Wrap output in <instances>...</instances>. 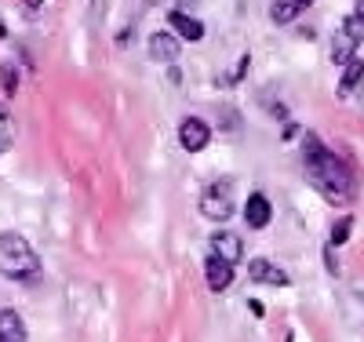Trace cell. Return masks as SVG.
I'll return each mask as SVG.
<instances>
[{
    "mask_svg": "<svg viewBox=\"0 0 364 342\" xmlns=\"http://www.w3.org/2000/svg\"><path fill=\"white\" fill-rule=\"evenodd\" d=\"M211 255H219L223 262L237 266L240 259H245V244H240V237H237V233H230V230H219L215 237H211Z\"/></svg>",
    "mask_w": 364,
    "mask_h": 342,
    "instance_id": "obj_6",
    "label": "cell"
},
{
    "mask_svg": "<svg viewBox=\"0 0 364 342\" xmlns=\"http://www.w3.org/2000/svg\"><path fill=\"white\" fill-rule=\"evenodd\" d=\"M350 233H353V215H343V219L331 226V240H328V247H339V244H346L350 240Z\"/></svg>",
    "mask_w": 364,
    "mask_h": 342,
    "instance_id": "obj_15",
    "label": "cell"
},
{
    "mask_svg": "<svg viewBox=\"0 0 364 342\" xmlns=\"http://www.w3.org/2000/svg\"><path fill=\"white\" fill-rule=\"evenodd\" d=\"M146 48H149V58H154V62H168V66H171V62L178 58V37L168 33V29H161V33L149 37Z\"/></svg>",
    "mask_w": 364,
    "mask_h": 342,
    "instance_id": "obj_10",
    "label": "cell"
},
{
    "mask_svg": "<svg viewBox=\"0 0 364 342\" xmlns=\"http://www.w3.org/2000/svg\"><path fill=\"white\" fill-rule=\"evenodd\" d=\"M0 273L8 281H22V284L41 277V259L22 233H0Z\"/></svg>",
    "mask_w": 364,
    "mask_h": 342,
    "instance_id": "obj_2",
    "label": "cell"
},
{
    "mask_svg": "<svg viewBox=\"0 0 364 342\" xmlns=\"http://www.w3.org/2000/svg\"><path fill=\"white\" fill-rule=\"evenodd\" d=\"M0 342H26V324L15 309H0Z\"/></svg>",
    "mask_w": 364,
    "mask_h": 342,
    "instance_id": "obj_13",
    "label": "cell"
},
{
    "mask_svg": "<svg viewBox=\"0 0 364 342\" xmlns=\"http://www.w3.org/2000/svg\"><path fill=\"white\" fill-rule=\"evenodd\" d=\"M237 211L233 204V190H230V182H211L204 197H200V215L211 223H230V215Z\"/></svg>",
    "mask_w": 364,
    "mask_h": 342,
    "instance_id": "obj_4",
    "label": "cell"
},
{
    "mask_svg": "<svg viewBox=\"0 0 364 342\" xmlns=\"http://www.w3.org/2000/svg\"><path fill=\"white\" fill-rule=\"evenodd\" d=\"M310 4H314V0H273V4H269V22L288 26V22H295L302 11H306Z\"/></svg>",
    "mask_w": 364,
    "mask_h": 342,
    "instance_id": "obj_12",
    "label": "cell"
},
{
    "mask_svg": "<svg viewBox=\"0 0 364 342\" xmlns=\"http://www.w3.org/2000/svg\"><path fill=\"white\" fill-rule=\"evenodd\" d=\"M0 77H4V91H8V95H15V87H18V80H15V66H4V70H0Z\"/></svg>",
    "mask_w": 364,
    "mask_h": 342,
    "instance_id": "obj_17",
    "label": "cell"
},
{
    "mask_svg": "<svg viewBox=\"0 0 364 342\" xmlns=\"http://www.w3.org/2000/svg\"><path fill=\"white\" fill-rule=\"evenodd\" d=\"M178 142H182V149H186V153H200V149H208V142H211L208 120H200V117H186V120L178 124Z\"/></svg>",
    "mask_w": 364,
    "mask_h": 342,
    "instance_id": "obj_5",
    "label": "cell"
},
{
    "mask_svg": "<svg viewBox=\"0 0 364 342\" xmlns=\"http://www.w3.org/2000/svg\"><path fill=\"white\" fill-rule=\"evenodd\" d=\"M204 277H208V288L211 292H226L233 284V266L223 262L219 255H208L204 259Z\"/></svg>",
    "mask_w": 364,
    "mask_h": 342,
    "instance_id": "obj_9",
    "label": "cell"
},
{
    "mask_svg": "<svg viewBox=\"0 0 364 342\" xmlns=\"http://www.w3.org/2000/svg\"><path fill=\"white\" fill-rule=\"evenodd\" d=\"M269 219H273L269 201H266L262 193H252V197H248V204H245V223H248L252 230H266V226H269Z\"/></svg>",
    "mask_w": 364,
    "mask_h": 342,
    "instance_id": "obj_11",
    "label": "cell"
},
{
    "mask_svg": "<svg viewBox=\"0 0 364 342\" xmlns=\"http://www.w3.org/2000/svg\"><path fill=\"white\" fill-rule=\"evenodd\" d=\"M364 44V0H357L353 4V15L339 26V33H336V41H331V58L339 62H350L353 58V51Z\"/></svg>",
    "mask_w": 364,
    "mask_h": 342,
    "instance_id": "obj_3",
    "label": "cell"
},
{
    "mask_svg": "<svg viewBox=\"0 0 364 342\" xmlns=\"http://www.w3.org/2000/svg\"><path fill=\"white\" fill-rule=\"evenodd\" d=\"M302 164H306L310 186L328 204H350L357 197V175H353V168L339 157L336 149H328L324 139L302 135Z\"/></svg>",
    "mask_w": 364,
    "mask_h": 342,
    "instance_id": "obj_1",
    "label": "cell"
},
{
    "mask_svg": "<svg viewBox=\"0 0 364 342\" xmlns=\"http://www.w3.org/2000/svg\"><path fill=\"white\" fill-rule=\"evenodd\" d=\"M168 26H171V33H175V37H182V41H193V44H197V41L204 37V22H197L193 15L178 11V8H175V11H168Z\"/></svg>",
    "mask_w": 364,
    "mask_h": 342,
    "instance_id": "obj_8",
    "label": "cell"
},
{
    "mask_svg": "<svg viewBox=\"0 0 364 342\" xmlns=\"http://www.w3.org/2000/svg\"><path fill=\"white\" fill-rule=\"evenodd\" d=\"M0 309H4V306H0Z\"/></svg>",
    "mask_w": 364,
    "mask_h": 342,
    "instance_id": "obj_18",
    "label": "cell"
},
{
    "mask_svg": "<svg viewBox=\"0 0 364 342\" xmlns=\"http://www.w3.org/2000/svg\"><path fill=\"white\" fill-rule=\"evenodd\" d=\"M248 277L255 284H269V288H288L291 284V277L281 269V266H273L269 259H255L252 266H248Z\"/></svg>",
    "mask_w": 364,
    "mask_h": 342,
    "instance_id": "obj_7",
    "label": "cell"
},
{
    "mask_svg": "<svg viewBox=\"0 0 364 342\" xmlns=\"http://www.w3.org/2000/svg\"><path fill=\"white\" fill-rule=\"evenodd\" d=\"M11 142V117L0 109V146H8Z\"/></svg>",
    "mask_w": 364,
    "mask_h": 342,
    "instance_id": "obj_16",
    "label": "cell"
},
{
    "mask_svg": "<svg viewBox=\"0 0 364 342\" xmlns=\"http://www.w3.org/2000/svg\"><path fill=\"white\" fill-rule=\"evenodd\" d=\"M343 80H339V95H353L357 91V84H360V77H364V62L360 58H350V62H343Z\"/></svg>",
    "mask_w": 364,
    "mask_h": 342,
    "instance_id": "obj_14",
    "label": "cell"
}]
</instances>
